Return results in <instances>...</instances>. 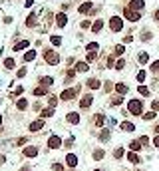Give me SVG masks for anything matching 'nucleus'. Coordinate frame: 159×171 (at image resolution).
<instances>
[{"instance_id": "nucleus-1", "label": "nucleus", "mask_w": 159, "mask_h": 171, "mask_svg": "<svg viewBox=\"0 0 159 171\" xmlns=\"http://www.w3.org/2000/svg\"><path fill=\"white\" fill-rule=\"evenodd\" d=\"M127 110H129L131 115H143V103H141L139 99H129Z\"/></svg>"}, {"instance_id": "nucleus-2", "label": "nucleus", "mask_w": 159, "mask_h": 171, "mask_svg": "<svg viewBox=\"0 0 159 171\" xmlns=\"http://www.w3.org/2000/svg\"><path fill=\"white\" fill-rule=\"evenodd\" d=\"M48 147H50V149L62 147V139H60L58 135H50V137H48Z\"/></svg>"}, {"instance_id": "nucleus-3", "label": "nucleus", "mask_w": 159, "mask_h": 171, "mask_svg": "<svg viewBox=\"0 0 159 171\" xmlns=\"http://www.w3.org/2000/svg\"><path fill=\"white\" fill-rule=\"evenodd\" d=\"M125 18H127L129 20V22H137V20H139L141 18V16H139V12H135V10H131V8H125Z\"/></svg>"}, {"instance_id": "nucleus-4", "label": "nucleus", "mask_w": 159, "mask_h": 171, "mask_svg": "<svg viewBox=\"0 0 159 171\" xmlns=\"http://www.w3.org/2000/svg\"><path fill=\"white\" fill-rule=\"evenodd\" d=\"M121 26H123V24H121V18H119V16H114V18L110 20V28H111L114 32H119Z\"/></svg>"}, {"instance_id": "nucleus-5", "label": "nucleus", "mask_w": 159, "mask_h": 171, "mask_svg": "<svg viewBox=\"0 0 159 171\" xmlns=\"http://www.w3.org/2000/svg\"><path fill=\"white\" fill-rule=\"evenodd\" d=\"M91 102H94V95H91V94H86L82 99H80V107H82V110H86V107L91 106Z\"/></svg>"}, {"instance_id": "nucleus-6", "label": "nucleus", "mask_w": 159, "mask_h": 171, "mask_svg": "<svg viewBox=\"0 0 159 171\" xmlns=\"http://www.w3.org/2000/svg\"><path fill=\"white\" fill-rule=\"evenodd\" d=\"M78 90H80V87H74V90H64L60 98H62V99H66V102H70V99H74V95L78 94Z\"/></svg>"}, {"instance_id": "nucleus-7", "label": "nucleus", "mask_w": 159, "mask_h": 171, "mask_svg": "<svg viewBox=\"0 0 159 171\" xmlns=\"http://www.w3.org/2000/svg\"><path fill=\"white\" fill-rule=\"evenodd\" d=\"M36 155H38V147H36V145L24 147V157H36Z\"/></svg>"}, {"instance_id": "nucleus-8", "label": "nucleus", "mask_w": 159, "mask_h": 171, "mask_svg": "<svg viewBox=\"0 0 159 171\" xmlns=\"http://www.w3.org/2000/svg\"><path fill=\"white\" fill-rule=\"evenodd\" d=\"M46 62H48V64H58V62H60V56H58L56 52H46Z\"/></svg>"}, {"instance_id": "nucleus-9", "label": "nucleus", "mask_w": 159, "mask_h": 171, "mask_svg": "<svg viewBox=\"0 0 159 171\" xmlns=\"http://www.w3.org/2000/svg\"><path fill=\"white\" fill-rule=\"evenodd\" d=\"M66 163H68V167H76V165H78V155L68 153V155H66Z\"/></svg>"}, {"instance_id": "nucleus-10", "label": "nucleus", "mask_w": 159, "mask_h": 171, "mask_svg": "<svg viewBox=\"0 0 159 171\" xmlns=\"http://www.w3.org/2000/svg\"><path fill=\"white\" fill-rule=\"evenodd\" d=\"M42 127H44V122H42V119H36V122H32V123H30V131H34V133H36V131H40Z\"/></svg>"}, {"instance_id": "nucleus-11", "label": "nucleus", "mask_w": 159, "mask_h": 171, "mask_svg": "<svg viewBox=\"0 0 159 171\" xmlns=\"http://www.w3.org/2000/svg\"><path fill=\"white\" fill-rule=\"evenodd\" d=\"M127 161H129V163H133V165L141 163V159L137 157V153H135V151H129V153H127Z\"/></svg>"}, {"instance_id": "nucleus-12", "label": "nucleus", "mask_w": 159, "mask_h": 171, "mask_svg": "<svg viewBox=\"0 0 159 171\" xmlns=\"http://www.w3.org/2000/svg\"><path fill=\"white\" fill-rule=\"evenodd\" d=\"M119 127H121V131H135V123H131V122H123Z\"/></svg>"}, {"instance_id": "nucleus-13", "label": "nucleus", "mask_w": 159, "mask_h": 171, "mask_svg": "<svg viewBox=\"0 0 159 171\" xmlns=\"http://www.w3.org/2000/svg\"><path fill=\"white\" fill-rule=\"evenodd\" d=\"M66 119H68L70 123H74V126H76V123H80V115L76 114V111H70V114H68V118H66Z\"/></svg>"}, {"instance_id": "nucleus-14", "label": "nucleus", "mask_w": 159, "mask_h": 171, "mask_svg": "<svg viewBox=\"0 0 159 171\" xmlns=\"http://www.w3.org/2000/svg\"><path fill=\"white\" fill-rule=\"evenodd\" d=\"M129 8H131V10H141V8H143V0H131V4H129Z\"/></svg>"}, {"instance_id": "nucleus-15", "label": "nucleus", "mask_w": 159, "mask_h": 171, "mask_svg": "<svg viewBox=\"0 0 159 171\" xmlns=\"http://www.w3.org/2000/svg\"><path fill=\"white\" fill-rule=\"evenodd\" d=\"M52 84H54V78H50V76H44V78H40V86L48 87V86H52Z\"/></svg>"}, {"instance_id": "nucleus-16", "label": "nucleus", "mask_w": 159, "mask_h": 171, "mask_svg": "<svg viewBox=\"0 0 159 171\" xmlns=\"http://www.w3.org/2000/svg\"><path fill=\"white\" fill-rule=\"evenodd\" d=\"M56 18H58V20H56V24H58V26H60V28H62V26H66V22H68V18H66V14H58Z\"/></svg>"}, {"instance_id": "nucleus-17", "label": "nucleus", "mask_w": 159, "mask_h": 171, "mask_svg": "<svg viewBox=\"0 0 159 171\" xmlns=\"http://www.w3.org/2000/svg\"><path fill=\"white\" fill-rule=\"evenodd\" d=\"M76 70H78V72H87V70H90V66H87V62H78V64H76Z\"/></svg>"}, {"instance_id": "nucleus-18", "label": "nucleus", "mask_w": 159, "mask_h": 171, "mask_svg": "<svg viewBox=\"0 0 159 171\" xmlns=\"http://www.w3.org/2000/svg\"><path fill=\"white\" fill-rule=\"evenodd\" d=\"M28 46H30V42H28V40H22L20 44H16V46H14V50H16V52H20V50L28 48Z\"/></svg>"}, {"instance_id": "nucleus-19", "label": "nucleus", "mask_w": 159, "mask_h": 171, "mask_svg": "<svg viewBox=\"0 0 159 171\" xmlns=\"http://www.w3.org/2000/svg\"><path fill=\"white\" fill-rule=\"evenodd\" d=\"M14 66H16V62L12 60V58H6V60H4V68H6V70H12Z\"/></svg>"}, {"instance_id": "nucleus-20", "label": "nucleus", "mask_w": 159, "mask_h": 171, "mask_svg": "<svg viewBox=\"0 0 159 171\" xmlns=\"http://www.w3.org/2000/svg\"><path fill=\"white\" fill-rule=\"evenodd\" d=\"M34 58H36V50H30V52L24 54V60H26V62H32Z\"/></svg>"}, {"instance_id": "nucleus-21", "label": "nucleus", "mask_w": 159, "mask_h": 171, "mask_svg": "<svg viewBox=\"0 0 159 171\" xmlns=\"http://www.w3.org/2000/svg\"><path fill=\"white\" fill-rule=\"evenodd\" d=\"M48 94V90H46L44 86H40V87H34V95H46Z\"/></svg>"}, {"instance_id": "nucleus-22", "label": "nucleus", "mask_w": 159, "mask_h": 171, "mask_svg": "<svg viewBox=\"0 0 159 171\" xmlns=\"http://www.w3.org/2000/svg\"><path fill=\"white\" fill-rule=\"evenodd\" d=\"M129 149H131V151H139V149H141L139 139H137V141H131V143H129Z\"/></svg>"}, {"instance_id": "nucleus-23", "label": "nucleus", "mask_w": 159, "mask_h": 171, "mask_svg": "<svg viewBox=\"0 0 159 171\" xmlns=\"http://www.w3.org/2000/svg\"><path fill=\"white\" fill-rule=\"evenodd\" d=\"M16 106H18V110H26V107H28V102H26L24 98H20L18 102H16Z\"/></svg>"}, {"instance_id": "nucleus-24", "label": "nucleus", "mask_w": 159, "mask_h": 171, "mask_svg": "<svg viewBox=\"0 0 159 171\" xmlns=\"http://www.w3.org/2000/svg\"><path fill=\"white\" fill-rule=\"evenodd\" d=\"M103 155H106V153H103V149H95V151H94V159H95V161L103 159Z\"/></svg>"}, {"instance_id": "nucleus-25", "label": "nucleus", "mask_w": 159, "mask_h": 171, "mask_svg": "<svg viewBox=\"0 0 159 171\" xmlns=\"http://www.w3.org/2000/svg\"><path fill=\"white\" fill-rule=\"evenodd\" d=\"M102 28H103V22H102V20H95L94 26H91V30H94V32H99Z\"/></svg>"}, {"instance_id": "nucleus-26", "label": "nucleus", "mask_w": 159, "mask_h": 171, "mask_svg": "<svg viewBox=\"0 0 159 171\" xmlns=\"http://www.w3.org/2000/svg\"><path fill=\"white\" fill-rule=\"evenodd\" d=\"M125 52V48H123V46H115V48H114V56H121V54H123Z\"/></svg>"}, {"instance_id": "nucleus-27", "label": "nucleus", "mask_w": 159, "mask_h": 171, "mask_svg": "<svg viewBox=\"0 0 159 171\" xmlns=\"http://www.w3.org/2000/svg\"><path fill=\"white\" fill-rule=\"evenodd\" d=\"M115 90H118L119 94H127V86L125 84H115Z\"/></svg>"}, {"instance_id": "nucleus-28", "label": "nucleus", "mask_w": 159, "mask_h": 171, "mask_svg": "<svg viewBox=\"0 0 159 171\" xmlns=\"http://www.w3.org/2000/svg\"><path fill=\"white\" fill-rule=\"evenodd\" d=\"M54 115V107H48V110L42 111V118H52Z\"/></svg>"}, {"instance_id": "nucleus-29", "label": "nucleus", "mask_w": 159, "mask_h": 171, "mask_svg": "<svg viewBox=\"0 0 159 171\" xmlns=\"http://www.w3.org/2000/svg\"><path fill=\"white\" fill-rule=\"evenodd\" d=\"M98 48H99V44H95V42H91V44H87V46H86L87 52H95Z\"/></svg>"}, {"instance_id": "nucleus-30", "label": "nucleus", "mask_w": 159, "mask_h": 171, "mask_svg": "<svg viewBox=\"0 0 159 171\" xmlns=\"http://www.w3.org/2000/svg\"><path fill=\"white\" fill-rule=\"evenodd\" d=\"M99 139H102V141H107V139H110V131H107V129H103V131L99 133Z\"/></svg>"}, {"instance_id": "nucleus-31", "label": "nucleus", "mask_w": 159, "mask_h": 171, "mask_svg": "<svg viewBox=\"0 0 159 171\" xmlns=\"http://www.w3.org/2000/svg\"><path fill=\"white\" fill-rule=\"evenodd\" d=\"M50 42H52L54 46H60V44H62V38H60V36H52V38H50Z\"/></svg>"}, {"instance_id": "nucleus-32", "label": "nucleus", "mask_w": 159, "mask_h": 171, "mask_svg": "<svg viewBox=\"0 0 159 171\" xmlns=\"http://www.w3.org/2000/svg\"><path fill=\"white\" fill-rule=\"evenodd\" d=\"M87 86H90L91 90H98V87H99V82H98V80H90V82H87Z\"/></svg>"}, {"instance_id": "nucleus-33", "label": "nucleus", "mask_w": 159, "mask_h": 171, "mask_svg": "<svg viewBox=\"0 0 159 171\" xmlns=\"http://www.w3.org/2000/svg\"><path fill=\"white\" fill-rule=\"evenodd\" d=\"M103 122H106V115H103V114H99L98 118H95V123H98V126H103Z\"/></svg>"}, {"instance_id": "nucleus-34", "label": "nucleus", "mask_w": 159, "mask_h": 171, "mask_svg": "<svg viewBox=\"0 0 159 171\" xmlns=\"http://www.w3.org/2000/svg\"><path fill=\"white\" fill-rule=\"evenodd\" d=\"M147 60H149V56H147L145 52H141V54H139V62H141V64H147Z\"/></svg>"}, {"instance_id": "nucleus-35", "label": "nucleus", "mask_w": 159, "mask_h": 171, "mask_svg": "<svg viewBox=\"0 0 159 171\" xmlns=\"http://www.w3.org/2000/svg\"><path fill=\"white\" fill-rule=\"evenodd\" d=\"M121 102H123V99H121V95H114V99H111V106H119Z\"/></svg>"}, {"instance_id": "nucleus-36", "label": "nucleus", "mask_w": 159, "mask_h": 171, "mask_svg": "<svg viewBox=\"0 0 159 171\" xmlns=\"http://www.w3.org/2000/svg\"><path fill=\"white\" fill-rule=\"evenodd\" d=\"M90 8H91V4H90V2H86V4H82V6H80V12L83 14V12H87Z\"/></svg>"}, {"instance_id": "nucleus-37", "label": "nucleus", "mask_w": 159, "mask_h": 171, "mask_svg": "<svg viewBox=\"0 0 159 171\" xmlns=\"http://www.w3.org/2000/svg\"><path fill=\"white\" fill-rule=\"evenodd\" d=\"M155 118V111H147V114H143V119L147 122V119H153Z\"/></svg>"}, {"instance_id": "nucleus-38", "label": "nucleus", "mask_w": 159, "mask_h": 171, "mask_svg": "<svg viewBox=\"0 0 159 171\" xmlns=\"http://www.w3.org/2000/svg\"><path fill=\"white\" fill-rule=\"evenodd\" d=\"M139 94H141V95H149V90H147V86H139Z\"/></svg>"}, {"instance_id": "nucleus-39", "label": "nucleus", "mask_w": 159, "mask_h": 171, "mask_svg": "<svg viewBox=\"0 0 159 171\" xmlns=\"http://www.w3.org/2000/svg\"><path fill=\"white\" fill-rule=\"evenodd\" d=\"M114 157H118V159H119V157H123V149H121V147H118V149L114 151Z\"/></svg>"}, {"instance_id": "nucleus-40", "label": "nucleus", "mask_w": 159, "mask_h": 171, "mask_svg": "<svg viewBox=\"0 0 159 171\" xmlns=\"http://www.w3.org/2000/svg\"><path fill=\"white\" fill-rule=\"evenodd\" d=\"M34 20H36V14H30V16H28V26H34Z\"/></svg>"}, {"instance_id": "nucleus-41", "label": "nucleus", "mask_w": 159, "mask_h": 171, "mask_svg": "<svg viewBox=\"0 0 159 171\" xmlns=\"http://www.w3.org/2000/svg\"><path fill=\"white\" fill-rule=\"evenodd\" d=\"M137 82H145V72H143V70L137 74Z\"/></svg>"}, {"instance_id": "nucleus-42", "label": "nucleus", "mask_w": 159, "mask_h": 171, "mask_svg": "<svg viewBox=\"0 0 159 171\" xmlns=\"http://www.w3.org/2000/svg\"><path fill=\"white\" fill-rule=\"evenodd\" d=\"M48 103H50V106L54 107V106H56V103H58V99L54 98V95H50V98H48Z\"/></svg>"}, {"instance_id": "nucleus-43", "label": "nucleus", "mask_w": 159, "mask_h": 171, "mask_svg": "<svg viewBox=\"0 0 159 171\" xmlns=\"http://www.w3.org/2000/svg\"><path fill=\"white\" fill-rule=\"evenodd\" d=\"M139 143H141V145H147V143H149V137H147V135L139 137Z\"/></svg>"}, {"instance_id": "nucleus-44", "label": "nucleus", "mask_w": 159, "mask_h": 171, "mask_svg": "<svg viewBox=\"0 0 159 171\" xmlns=\"http://www.w3.org/2000/svg\"><path fill=\"white\" fill-rule=\"evenodd\" d=\"M52 169H54V171H64V165H60V163H54V165H52Z\"/></svg>"}, {"instance_id": "nucleus-45", "label": "nucleus", "mask_w": 159, "mask_h": 171, "mask_svg": "<svg viewBox=\"0 0 159 171\" xmlns=\"http://www.w3.org/2000/svg\"><path fill=\"white\" fill-rule=\"evenodd\" d=\"M95 60V52H90L87 54V62H94Z\"/></svg>"}, {"instance_id": "nucleus-46", "label": "nucleus", "mask_w": 159, "mask_h": 171, "mask_svg": "<svg viewBox=\"0 0 159 171\" xmlns=\"http://www.w3.org/2000/svg\"><path fill=\"white\" fill-rule=\"evenodd\" d=\"M123 66H125V62H123V60H119L118 64H115V68H118V70H123Z\"/></svg>"}, {"instance_id": "nucleus-47", "label": "nucleus", "mask_w": 159, "mask_h": 171, "mask_svg": "<svg viewBox=\"0 0 159 171\" xmlns=\"http://www.w3.org/2000/svg\"><path fill=\"white\" fill-rule=\"evenodd\" d=\"M151 70H153V72H159V60H157V62H153V66H151Z\"/></svg>"}, {"instance_id": "nucleus-48", "label": "nucleus", "mask_w": 159, "mask_h": 171, "mask_svg": "<svg viewBox=\"0 0 159 171\" xmlns=\"http://www.w3.org/2000/svg\"><path fill=\"white\" fill-rule=\"evenodd\" d=\"M22 76H26V68H20L18 70V78H22Z\"/></svg>"}, {"instance_id": "nucleus-49", "label": "nucleus", "mask_w": 159, "mask_h": 171, "mask_svg": "<svg viewBox=\"0 0 159 171\" xmlns=\"http://www.w3.org/2000/svg\"><path fill=\"white\" fill-rule=\"evenodd\" d=\"M153 143H155V147H159V135L155 137V139H153Z\"/></svg>"}, {"instance_id": "nucleus-50", "label": "nucleus", "mask_w": 159, "mask_h": 171, "mask_svg": "<svg viewBox=\"0 0 159 171\" xmlns=\"http://www.w3.org/2000/svg\"><path fill=\"white\" fill-rule=\"evenodd\" d=\"M153 110H159V102H153Z\"/></svg>"}, {"instance_id": "nucleus-51", "label": "nucleus", "mask_w": 159, "mask_h": 171, "mask_svg": "<svg viewBox=\"0 0 159 171\" xmlns=\"http://www.w3.org/2000/svg\"><path fill=\"white\" fill-rule=\"evenodd\" d=\"M4 161H6V157H4V155H0V163H4Z\"/></svg>"}, {"instance_id": "nucleus-52", "label": "nucleus", "mask_w": 159, "mask_h": 171, "mask_svg": "<svg viewBox=\"0 0 159 171\" xmlns=\"http://www.w3.org/2000/svg\"><path fill=\"white\" fill-rule=\"evenodd\" d=\"M155 20H157V22H159V10L155 12Z\"/></svg>"}, {"instance_id": "nucleus-53", "label": "nucleus", "mask_w": 159, "mask_h": 171, "mask_svg": "<svg viewBox=\"0 0 159 171\" xmlns=\"http://www.w3.org/2000/svg\"><path fill=\"white\" fill-rule=\"evenodd\" d=\"M155 131H157V135H159V123H157V126H155Z\"/></svg>"}, {"instance_id": "nucleus-54", "label": "nucleus", "mask_w": 159, "mask_h": 171, "mask_svg": "<svg viewBox=\"0 0 159 171\" xmlns=\"http://www.w3.org/2000/svg\"><path fill=\"white\" fill-rule=\"evenodd\" d=\"M20 171H32V169H28V167H22V169H20Z\"/></svg>"}, {"instance_id": "nucleus-55", "label": "nucleus", "mask_w": 159, "mask_h": 171, "mask_svg": "<svg viewBox=\"0 0 159 171\" xmlns=\"http://www.w3.org/2000/svg\"><path fill=\"white\" fill-rule=\"evenodd\" d=\"M0 123H2V115H0Z\"/></svg>"}, {"instance_id": "nucleus-56", "label": "nucleus", "mask_w": 159, "mask_h": 171, "mask_svg": "<svg viewBox=\"0 0 159 171\" xmlns=\"http://www.w3.org/2000/svg\"><path fill=\"white\" fill-rule=\"evenodd\" d=\"M95 171H99V169H95Z\"/></svg>"}, {"instance_id": "nucleus-57", "label": "nucleus", "mask_w": 159, "mask_h": 171, "mask_svg": "<svg viewBox=\"0 0 159 171\" xmlns=\"http://www.w3.org/2000/svg\"><path fill=\"white\" fill-rule=\"evenodd\" d=\"M137 171H139V169H137Z\"/></svg>"}]
</instances>
